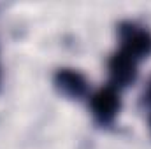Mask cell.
I'll return each mask as SVG.
<instances>
[{
	"label": "cell",
	"instance_id": "cell-1",
	"mask_svg": "<svg viewBox=\"0 0 151 149\" xmlns=\"http://www.w3.org/2000/svg\"><path fill=\"white\" fill-rule=\"evenodd\" d=\"M118 37L121 42V51L137 62L151 56V32L148 28L132 21H125L118 27Z\"/></svg>",
	"mask_w": 151,
	"mask_h": 149
},
{
	"label": "cell",
	"instance_id": "cell-2",
	"mask_svg": "<svg viewBox=\"0 0 151 149\" xmlns=\"http://www.w3.org/2000/svg\"><path fill=\"white\" fill-rule=\"evenodd\" d=\"M90 109L99 125L102 126L113 125L121 109V97H119L118 88L109 84V86L97 90L90 98Z\"/></svg>",
	"mask_w": 151,
	"mask_h": 149
},
{
	"label": "cell",
	"instance_id": "cell-3",
	"mask_svg": "<svg viewBox=\"0 0 151 149\" xmlns=\"http://www.w3.org/2000/svg\"><path fill=\"white\" fill-rule=\"evenodd\" d=\"M137 60L127 54L125 51H116L109 58V75L114 88H127L137 79Z\"/></svg>",
	"mask_w": 151,
	"mask_h": 149
},
{
	"label": "cell",
	"instance_id": "cell-4",
	"mask_svg": "<svg viewBox=\"0 0 151 149\" xmlns=\"http://www.w3.org/2000/svg\"><path fill=\"white\" fill-rule=\"evenodd\" d=\"M55 88L67 100H81L88 91L86 77L74 69H60L55 74Z\"/></svg>",
	"mask_w": 151,
	"mask_h": 149
},
{
	"label": "cell",
	"instance_id": "cell-5",
	"mask_svg": "<svg viewBox=\"0 0 151 149\" xmlns=\"http://www.w3.org/2000/svg\"><path fill=\"white\" fill-rule=\"evenodd\" d=\"M142 104H146V105L151 107V79H150V82H148V88H146L144 95H142Z\"/></svg>",
	"mask_w": 151,
	"mask_h": 149
},
{
	"label": "cell",
	"instance_id": "cell-6",
	"mask_svg": "<svg viewBox=\"0 0 151 149\" xmlns=\"http://www.w3.org/2000/svg\"><path fill=\"white\" fill-rule=\"evenodd\" d=\"M150 133H151V116H150Z\"/></svg>",
	"mask_w": 151,
	"mask_h": 149
}]
</instances>
